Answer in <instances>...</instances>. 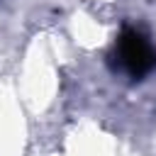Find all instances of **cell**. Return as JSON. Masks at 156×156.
<instances>
[{
	"mask_svg": "<svg viewBox=\"0 0 156 156\" xmlns=\"http://www.w3.org/2000/svg\"><path fill=\"white\" fill-rule=\"evenodd\" d=\"M110 58L129 78H141L156 66V49L149 44V39L139 29L124 27L119 32L117 41H115V49H112Z\"/></svg>",
	"mask_w": 156,
	"mask_h": 156,
	"instance_id": "obj_1",
	"label": "cell"
}]
</instances>
